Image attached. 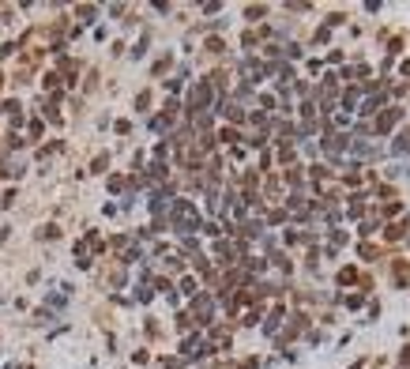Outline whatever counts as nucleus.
Instances as JSON below:
<instances>
[{
	"label": "nucleus",
	"instance_id": "f257e3e1",
	"mask_svg": "<svg viewBox=\"0 0 410 369\" xmlns=\"http://www.w3.org/2000/svg\"><path fill=\"white\" fill-rule=\"evenodd\" d=\"M173 226L181 230V234L199 230V215H196V207H192L188 200H177V203H173Z\"/></svg>",
	"mask_w": 410,
	"mask_h": 369
},
{
	"label": "nucleus",
	"instance_id": "f03ea898",
	"mask_svg": "<svg viewBox=\"0 0 410 369\" xmlns=\"http://www.w3.org/2000/svg\"><path fill=\"white\" fill-rule=\"evenodd\" d=\"M211 98H214V83H211V79H203V83L192 87L188 106H192V110H207V106H211Z\"/></svg>",
	"mask_w": 410,
	"mask_h": 369
},
{
	"label": "nucleus",
	"instance_id": "7ed1b4c3",
	"mask_svg": "<svg viewBox=\"0 0 410 369\" xmlns=\"http://www.w3.org/2000/svg\"><path fill=\"white\" fill-rule=\"evenodd\" d=\"M399 117H403V110H384V113L376 117V132H388V128L395 125Z\"/></svg>",
	"mask_w": 410,
	"mask_h": 369
},
{
	"label": "nucleus",
	"instance_id": "20e7f679",
	"mask_svg": "<svg viewBox=\"0 0 410 369\" xmlns=\"http://www.w3.org/2000/svg\"><path fill=\"white\" fill-rule=\"evenodd\" d=\"M192 316H199V320L211 316V298H207V294H199V298L192 301Z\"/></svg>",
	"mask_w": 410,
	"mask_h": 369
},
{
	"label": "nucleus",
	"instance_id": "39448f33",
	"mask_svg": "<svg viewBox=\"0 0 410 369\" xmlns=\"http://www.w3.org/2000/svg\"><path fill=\"white\" fill-rule=\"evenodd\" d=\"M342 147H350L346 136H327V140H324V151H327V155H342Z\"/></svg>",
	"mask_w": 410,
	"mask_h": 369
},
{
	"label": "nucleus",
	"instance_id": "423d86ee",
	"mask_svg": "<svg viewBox=\"0 0 410 369\" xmlns=\"http://www.w3.org/2000/svg\"><path fill=\"white\" fill-rule=\"evenodd\" d=\"M354 279H357V271H354V268H342V271H339V283H342V286L354 283Z\"/></svg>",
	"mask_w": 410,
	"mask_h": 369
},
{
	"label": "nucleus",
	"instance_id": "0eeeda50",
	"mask_svg": "<svg viewBox=\"0 0 410 369\" xmlns=\"http://www.w3.org/2000/svg\"><path fill=\"white\" fill-rule=\"evenodd\" d=\"M395 151H410V132H403V136L395 140Z\"/></svg>",
	"mask_w": 410,
	"mask_h": 369
}]
</instances>
